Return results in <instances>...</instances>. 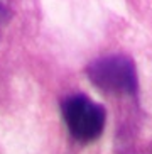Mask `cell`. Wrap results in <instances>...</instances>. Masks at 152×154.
Returning <instances> with one entry per match:
<instances>
[{"label": "cell", "instance_id": "6da1fadb", "mask_svg": "<svg viewBox=\"0 0 152 154\" xmlns=\"http://www.w3.org/2000/svg\"><path fill=\"white\" fill-rule=\"evenodd\" d=\"M90 82L108 93L135 97L139 91V76L129 56L112 54L91 61L86 68Z\"/></svg>", "mask_w": 152, "mask_h": 154}, {"label": "cell", "instance_id": "3957f363", "mask_svg": "<svg viewBox=\"0 0 152 154\" xmlns=\"http://www.w3.org/2000/svg\"><path fill=\"white\" fill-rule=\"evenodd\" d=\"M5 19H7V9H5V5L0 0V26H2V22H4Z\"/></svg>", "mask_w": 152, "mask_h": 154}, {"label": "cell", "instance_id": "7a4b0ae2", "mask_svg": "<svg viewBox=\"0 0 152 154\" xmlns=\"http://www.w3.org/2000/svg\"><path fill=\"white\" fill-rule=\"evenodd\" d=\"M64 122L78 140L90 142L100 137L105 127V109L86 95L66 97L61 103Z\"/></svg>", "mask_w": 152, "mask_h": 154}]
</instances>
